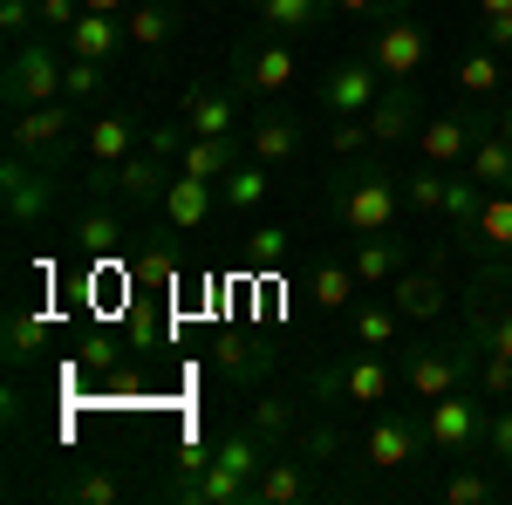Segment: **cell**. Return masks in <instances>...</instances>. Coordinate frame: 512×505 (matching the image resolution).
Returning <instances> with one entry per match:
<instances>
[{
  "mask_svg": "<svg viewBox=\"0 0 512 505\" xmlns=\"http://www.w3.org/2000/svg\"><path fill=\"white\" fill-rule=\"evenodd\" d=\"M328 212L349 239L369 233H390L396 212H403V178H390V164L369 151V157H342L335 185H328Z\"/></svg>",
  "mask_w": 512,
  "mask_h": 505,
  "instance_id": "1",
  "label": "cell"
},
{
  "mask_svg": "<svg viewBox=\"0 0 512 505\" xmlns=\"http://www.w3.org/2000/svg\"><path fill=\"white\" fill-rule=\"evenodd\" d=\"M396 355V376L403 389L417 396V403H437V396H451V389H472L478 376V335L472 328H458V335H437V342H417V349H390Z\"/></svg>",
  "mask_w": 512,
  "mask_h": 505,
  "instance_id": "2",
  "label": "cell"
},
{
  "mask_svg": "<svg viewBox=\"0 0 512 505\" xmlns=\"http://www.w3.org/2000/svg\"><path fill=\"white\" fill-rule=\"evenodd\" d=\"M396 362L390 349H349V355H328L315 376H308V389H315L321 410H376V403H390L396 396Z\"/></svg>",
  "mask_w": 512,
  "mask_h": 505,
  "instance_id": "3",
  "label": "cell"
},
{
  "mask_svg": "<svg viewBox=\"0 0 512 505\" xmlns=\"http://www.w3.org/2000/svg\"><path fill=\"white\" fill-rule=\"evenodd\" d=\"M62 82H69V41L62 35H28V41H14V55H7L0 103H7V110L62 103Z\"/></svg>",
  "mask_w": 512,
  "mask_h": 505,
  "instance_id": "4",
  "label": "cell"
},
{
  "mask_svg": "<svg viewBox=\"0 0 512 505\" xmlns=\"http://www.w3.org/2000/svg\"><path fill=\"white\" fill-rule=\"evenodd\" d=\"M82 117H89V110H76L69 96H62V103H35V110H7V151L62 171V164L82 151Z\"/></svg>",
  "mask_w": 512,
  "mask_h": 505,
  "instance_id": "5",
  "label": "cell"
},
{
  "mask_svg": "<svg viewBox=\"0 0 512 505\" xmlns=\"http://www.w3.org/2000/svg\"><path fill=\"white\" fill-rule=\"evenodd\" d=\"M55 205H62V171L55 164H35V157H21V151L0 157V212H7L14 233H35Z\"/></svg>",
  "mask_w": 512,
  "mask_h": 505,
  "instance_id": "6",
  "label": "cell"
},
{
  "mask_svg": "<svg viewBox=\"0 0 512 505\" xmlns=\"http://www.w3.org/2000/svg\"><path fill=\"white\" fill-rule=\"evenodd\" d=\"M294 76H301V55L287 48V35H267V28H260L253 41L233 48V89L246 103H274Z\"/></svg>",
  "mask_w": 512,
  "mask_h": 505,
  "instance_id": "7",
  "label": "cell"
},
{
  "mask_svg": "<svg viewBox=\"0 0 512 505\" xmlns=\"http://www.w3.org/2000/svg\"><path fill=\"white\" fill-rule=\"evenodd\" d=\"M369 62H376L383 82H417L424 62H431V28H424L410 7H390V14L376 21V35H369Z\"/></svg>",
  "mask_w": 512,
  "mask_h": 505,
  "instance_id": "8",
  "label": "cell"
},
{
  "mask_svg": "<svg viewBox=\"0 0 512 505\" xmlns=\"http://www.w3.org/2000/svg\"><path fill=\"white\" fill-rule=\"evenodd\" d=\"M171 178H178V164H164L158 151H130L123 164H96V192L103 198H117L123 212H164V192H171Z\"/></svg>",
  "mask_w": 512,
  "mask_h": 505,
  "instance_id": "9",
  "label": "cell"
},
{
  "mask_svg": "<svg viewBox=\"0 0 512 505\" xmlns=\"http://www.w3.org/2000/svg\"><path fill=\"white\" fill-rule=\"evenodd\" d=\"M424 437H431L437 458H472L485 444V396L478 389H451V396L424 403Z\"/></svg>",
  "mask_w": 512,
  "mask_h": 505,
  "instance_id": "10",
  "label": "cell"
},
{
  "mask_svg": "<svg viewBox=\"0 0 512 505\" xmlns=\"http://www.w3.org/2000/svg\"><path fill=\"white\" fill-rule=\"evenodd\" d=\"M390 82L376 76V62L369 55H349V62H335L328 76H315V110L328 123H355V117H369V103L383 96Z\"/></svg>",
  "mask_w": 512,
  "mask_h": 505,
  "instance_id": "11",
  "label": "cell"
},
{
  "mask_svg": "<svg viewBox=\"0 0 512 505\" xmlns=\"http://www.w3.org/2000/svg\"><path fill=\"white\" fill-rule=\"evenodd\" d=\"M431 437H424V410H383L376 424L362 430V458L376 471H403L410 458H424Z\"/></svg>",
  "mask_w": 512,
  "mask_h": 505,
  "instance_id": "12",
  "label": "cell"
},
{
  "mask_svg": "<svg viewBox=\"0 0 512 505\" xmlns=\"http://www.w3.org/2000/svg\"><path fill=\"white\" fill-rule=\"evenodd\" d=\"M212 362H219V376H226V383H233L239 396L267 389V383H274V369H280L274 342H267L260 328H233V335H219V349H212Z\"/></svg>",
  "mask_w": 512,
  "mask_h": 505,
  "instance_id": "13",
  "label": "cell"
},
{
  "mask_svg": "<svg viewBox=\"0 0 512 505\" xmlns=\"http://www.w3.org/2000/svg\"><path fill=\"white\" fill-rule=\"evenodd\" d=\"M451 246H465L472 267H499V260H512V192H506V185L485 192V205L472 212V226L451 239Z\"/></svg>",
  "mask_w": 512,
  "mask_h": 505,
  "instance_id": "14",
  "label": "cell"
},
{
  "mask_svg": "<svg viewBox=\"0 0 512 505\" xmlns=\"http://www.w3.org/2000/svg\"><path fill=\"white\" fill-rule=\"evenodd\" d=\"M185 123H192V137H246V96L233 82H192Z\"/></svg>",
  "mask_w": 512,
  "mask_h": 505,
  "instance_id": "15",
  "label": "cell"
},
{
  "mask_svg": "<svg viewBox=\"0 0 512 505\" xmlns=\"http://www.w3.org/2000/svg\"><path fill=\"white\" fill-rule=\"evenodd\" d=\"M130 151H144V117L137 110H89L82 117V157L89 164H123Z\"/></svg>",
  "mask_w": 512,
  "mask_h": 505,
  "instance_id": "16",
  "label": "cell"
},
{
  "mask_svg": "<svg viewBox=\"0 0 512 505\" xmlns=\"http://www.w3.org/2000/svg\"><path fill=\"white\" fill-rule=\"evenodd\" d=\"M301 499H315V458H301V451L287 444V451H274V458L260 465L253 505H301Z\"/></svg>",
  "mask_w": 512,
  "mask_h": 505,
  "instance_id": "17",
  "label": "cell"
},
{
  "mask_svg": "<svg viewBox=\"0 0 512 505\" xmlns=\"http://www.w3.org/2000/svg\"><path fill=\"white\" fill-rule=\"evenodd\" d=\"M383 294H390L396 314H403V321H417V328H424V321H437V314L451 308V287H444L437 260H424V267H403L390 287H383Z\"/></svg>",
  "mask_w": 512,
  "mask_h": 505,
  "instance_id": "18",
  "label": "cell"
},
{
  "mask_svg": "<svg viewBox=\"0 0 512 505\" xmlns=\"http://www.w3.org/2000/svg\"><path fill=\"white\" fill-rule=\"evenodd\" d=\"M164 499L178 505H253V478H239L226 465H205V471H178L164 485Z\"/></svg>",
  "mask_w": 512,
  "mask_h": 505,
  "instance_id": "19",
  "label": "cell"
},
{
  "mask_svg": "<svg viewBox=\"0 0 512 505\" xmlns=\"http://www.w3.org/2000/svg\"><path fill=\"white\" fill-rule=\"evenodd\" d=\"M362 123H369V144H376V151H390V144H403V137H417V130H424L417 89H410V82H390V89L369 103V117H362Z\"/></svg>",
  "mask_w": 512,
  "mask_h": 505,
  "instance_id": "20",
  "label": "cell"
},
{
  "mask_svg": "<svg viewBox=\"0 0 512 505\" xmlns=\"http://www.w3.org/2000/svg\"><path fill=\"white\" fill-rule=\"evenodd\" d=\"M301 137H308V123L294 117V110H253L246 117V151L260 157V164H287V157L301 151Z\"/></svg>",
  "mask_w": 512,
  "mask_h": 505,
  "instance_id": "21",
  "label": "cell"
},
{
  "mask_svg": "<svg viewBox=\"0 0 512 505\" xmlns=\"http://www.w3.org/2000/svg\"><path fill=\"white\" fill-rule=\"evenodd\" d=\"M472 137H478V123L472 110H444V117H424V130H417V151H424V164H465L472 157Z\"/></svg>",
  "mask_w": 512,
  "mask_h": 505,
  "instance_id": "22",
  "label": "cell"
},
{
  "mask_svg": "<svg viewBox=\"0 0 512 505\" xmlns=\"http://www.w3.org/2000/svg\"><path fill=\"white\" fill-rule=\"evenodd\" d=\"M349 267H355V280H362V294H383L396 273L410 267V253H403V239H396V233H369V239H355Z\"/></svg>",
  "mask_w": 512,
  "mask_h": 505,
  "instance_id": "23",
  "label": "cell"
},
{
  "mask_svg": "<svg viewBox=\"0 0 512 505\" xmlns=\"http://www.w3.org/2000/svg\"><path fill=\"white\" fill-rule=\"evenodd\" d=\"M212 205H219V185H205V178H192V171H178L171 178V192H164V226L171 233H198L205 219H212Z\"/></svg>",
  "mask_w": 512,
  "mask_h": 505,
  "instance_id": "24",
  "label": "cell"
},
{
  "mask_svg": "<svg viewBox=\"0 0 512 505\" xmlns=\"http://www.w3.org/2000/svg\"><path fill=\"white\" fill-rule=\"evenodd\" d=\"M267 198H274V164H260L253 151H246L233 171L219 178V205H226V212H239V219H246V212H260Z\"/></svg>",
  "mask_w": 512,
  "mask_h": 505,
  "instance_id": "25",
  "label": "cell"
},
{
  "mask_svg": "<svg viewBox=\"0 0 512 505\" xmlns=\"http://www.w3.org/2000/svg\"><path fill=\"white\" fill-rule=\"evenodd\" d=\"M239 424L253 430L267 451H287L294 437H301V417H294V403L287 396H274V389H253V403H246V417Z\"/></svg>",
  "mask_w": 512,
  "mask_h": 505,
  "instance_id": "26",
  "label": "cell"
},
{
  "mask_svg": "<svg viewBox=\"0 0 512 505\" xmlns=\"http://www.w3.org/2000/svg\"><path fill=\"white\" fill-rule=\"evenodd\" d=\"M123 239H130V233H123V205H117V198L89 205V212L76 219V253H82V260H117Z\"/></svg>",
  "mask_w": 512,
  "mask_h": 505,
  "instance_id": "27",
  "label": "cell"
},
{
  "mask_svg": "<svg viewBox=\"0 0 512 505\" xmlns=\"http://www.w3.org/2000/svg\"><path fill=\"white\" fill-rule=\"evenodd\" d=\"M123 35L137 55H164L171 41H178V7L171 0H137L130 14H123Z\"/></svg>",
  "mask_w": 512,
  "mask_h": 505,
  "instance_id": "28",
  "label": "cell"
},
{
  "mask_svg": "<svg viewBox=\"0 0 512 505\" xmlns=\"http://www.w3.org/2000/svg\"><path fill=\"white\" fill-rule=\"evenodd\" d=\"M62 41H69V55H89V62H117L123 48H130V35H123L117 14H82Z\"/></svg>",
  "mask_w": 512,
  "mask_h": 505,
  "instance_id": "29",
  "label": "cell"
},
{
  "mask_svg": "<svg viewBox=\"0 0 512 505\" xmlns=\"http://www.w3.org/2000/svg\"><path fill=\"white\" fill-rule=\"evenodd\" d=\"M239 157H246V137H192L185 157H178V171H192V178H205V185H219Z\"/></svg>",
  "mask_w": 512,
  "mask_h": 505,
  "instance_id": "30",
  "label": "cell"
},
{
  "mask_svg": "<svg viewBox=\"0 0 512 505\" xmlns=\"http://www.w3.org/2000/svg\"><path fill=\"white\" fill-rule=\"evenodd\" d=\"M458 89H465V103H499V89H506V55L478 41L472 55L458 62Z\"/></svg>",
  "mask_w": 512,
  "mask_h": 505,
  "instance_id": "31",
  "label": "cell"
},
{
  "mask_svg": "<svg viewBox=\"0 0 512 505\" xmlns=\"http://www.w3.org/2000/svg\"><path fill=\"white\" fill-rule=\"evenodd\" d=\"M465 171H472L485 192L512 185V137H499V130H478V137H472V157H465Z\"/></svg>",
  "mask_w": 512,
  "mask_h": 505,
  "instance_id": "32",
  "label": "cell"
},
{
  "mask_svg": "<svg viewBox=\"0 0 512 505\" xmlns=\"http://www.w3.org/2000/svg\"><path fill=\"white\" fill-rule=\"evenodd\" d=\"M308 294H315V308L342 314V308H355L362 280H355V267H349V260H315V273H308Z\"/></svg>",
  "mask_w": 512,
  "mask_h": 505,
  "instance_id": "33",
  "label": "cell"
},
{
  "mask_svg": "<svg viewBox=\"0 0 512 505\" xmlns=\"http://www.w3.org/2000/svg\"><path fill=\"white\" fill-rule=\"evenodd\" d=\"M349 328H355V342H362V349H396V335H403L410 321L396 314V301H390V294H383V301L369 294V301L355 308V321H349Z\"/></svg>",
  "mask_w": 512,
  "mask_h": 505,
  "instance_id": "34",
  "label": "cell"
},
{
  "mask_svg": "<svg viewBox=\"0 0 512 505\" xmlns=\"http://www.w3.org/2000/svg\"><path fill=\"white\" fill-rule=\"evenodd\" d=\"M321 14H328V0H253V21L267 35H308Z\"/></svg>",
  "mask_w": 512,
  "mask_h": 505,
  "instance_id": "35",
  "label": "cell"
},
{
  "mask_svg": "<svg viewBox=\"0 0 512 505\" xmlns=\"http://www.w3.org/2000/svg\"><path fill=\"white\" fill-rule=\"evenodd\" d=\"M239 260H246L253 273H280L287 260H294V233H287V226H260V233L239 239Z\"/></svg>",
  "mask_w": 512,
  "mask_h": 505,
  "instance_id": "36",
  "label": "cell"
},
{
  "mask_svg": "<svg viewBox=\"0 0 512 505\" xmlns=\"http://www.w3.org/2000/svg\"><path fill=\"white\" fill-rule=\"evenodd\" d=\"M478 205H485V185H478L472 171H451V185H444V212H437V219H444V233L458 239L465 226H472Z\"/></svg>",
  "mask_w": 512,
  "mask_h": 505,
  "instance_id": "37",
  "label": "cell"
},
{
  "mask_svg": "<svg viewBox=\"0 0 512 505\" xmlns=\"http://www.w3.org/2000/svg\"><path fill=\"white\" fill-rule=\"evenodd\" d=\"M62 96H69L76 110H96V103L110 96V62H89V55H69V82H62Z\"/></svg>",
  "mask_w": 512,
  "mask_h": 505,
  "instance_id": "38",
  "label": "cell"
},
{
  "mask_svg": "<svg viewBox=\"0 0 512 505\" xmlns=\"http://www.w3.org/2000/svg\"><path fill=\"white\" fill-rule=\"evenodd\" d=\"M41 349H48V321L28 314V308H14V314H7V362H14V369H28Z\"/></svg>",
  "mask_w": 512,
  "mask_h": 505,
  "instance_id": "39",
  "label": "cell"
},
{
  "mask_svg": "<svg viewBox=\"0 0 512 505\" xmlns=\"http://www.w3.org/2000/svg\"><path fill=\"white\" fill-rule=\"evenodd\" d=\"M444 185H451V171H444V164H417V171L403 178V205H410V212H424V219H437V212H444Z\"/></svg>",
  "mask_w": 512,
  "mask_h": 505,
  "instance_id": "40",
  "label": "cell"
},
{
  "mask_svg": "<svg viewBox=\"0 0 512 505\" xmlns=\"http://www.w3.org/2000/svg\"><path fill=\"white\" fill-rule=\"evenodd\" d=\"M342 444H349V437H342L335 417H315V424H301V437H294V451H301V458H315V465H335V458H342Z\"/></svg>",
  "mask_w": 512,
  "mask_h": 505,
  "instance_id": "41",
  "label": "cell"
},
{
  "mask_svg": "<svg viewBox=\"0 0 512 505\" xmlns=\"http://www.w3.org/2000/svg\"><path fill=\"white\" fill-rule=\"evenodd\" d=\"M472 389L485 396V403H512V355H478V376H472Z\"/></svg>",
  "mask_w": 512,
  "mask_h": 505,
  "instance_id": "42",
  "label": "cell"
},
{
  "mask_svg": "<svg viewBox=\"0 0 512 505\" xmlns=\"http://www.w3.org/2000/svg\"><path fill=\"white\" fill-rule=\"evenodd\" d=\"M437 499H451V505H492V499H499V485H492L485 471H451V478L437 485Z\"/></svg>",
  "mask_w": 512,
  "mask_h": 505,
  "instance_id": "43",
  "label": "cell"
},
{
  "mask_svg": "<svg viewBox=\"0 0 512 505\" xmlns=\"http://www.w3.org/2000/svg\"><path fill=\"white\" fill-rule=\"evenodd\" d=\"M478 41L512 55V0H478Z\"/></svg>",
  "mask_w": 512,
  "mask_h": 505,
  "instance_id": "44",
  "label": "cell"
},
{
  "mask_svg": "<svg viewBox=\"0 0 512 505\" xmlns=\"http://www.w3.org/2000/svg\"><path fill=\"white\" fill-rule=\"evenodd\" d=\"M130 273H137V287H178V253H171V246H151V253H137V260H130Z\"/></svg>",
  "mask_w": 512,
  "mask_h": 505,
  "instance_id": "45",
  "label": "cell"
},
{
  "mask_svg": "<svg viewBox=\"0 0 512 505\" xmlns=\"http://www.w3.org/2000/svg\"><path fill=\"white\" fill-rule=\"evenodd\" d=\"M62 499H82V505H117V499H123V485L110 478V471H82V478H69V485H62Z\"/></svg>",
  "mask_w": 512,
  "mask_h": 505,
  "instance_id": "46",
  "label": "cell"
},
{
  "mask_svg": "<svg viewBox=\"0 0 512 505\" xmlns=\"http://www.w3.org/2000/svg\"><path fill=\"white\" fill-rule=\"evenodd\" d=\"M485 458H499L512 471V403H492L485 410Z\"/></svg>",
  "mask_w": 512,
  "mask_h": 505,
  "instance_id": "47",
  "label": "cell"
},
{
  "mask_svg": "<svg viewBox=\"0 0 512 505\" xmlns=\"http://www.w3.org/2000/svg\"><path fill=\"white\" fill-rule=\"evenodd\" d=\"M185 144H192V123H185V117H178V123H151V130H144V151H158L164 164H178Z\"/></svg>",
  "mask_w": 512,
  "mask_h": 505,
  "instance_id": "48",
  "label": "cell"
},
{
  "mask_svg": "<svg viewBox=\"0 0 512 505\" xmlns=\"http://www.w3.org/2000/svg\"><path fill=\"white\" fill-rule=\"evenodd\" d=\"M76 362L89 369V376H117V369H123V342H117V335H89Z\"/></svg>",
  "mask_w": 512,
  "mask_h": 505,
  "instance_id": "49",
  "label": "cell"
},
{
  "mask_svg": "<svg viewBox=\"0 0 512 505\" xmlns=\"http://www.w3.org/2000/svg\"><path fill=\"white\" fill-rule=\"evenodd\" d=\"M82 14H89L82 0H35V21H41V35H69V28H76Z\"/></svg>",
  "mask_w": 512,
  "mask_h": 505,
  "instance_id": "50",
  "label": "cell"
},
{
  "mask_svg": "<svg viewBox=\"0 0 512 505\" xmlns=\"http://www.w3.org/2000/svg\"><path fill=\"white\" fill-rule=\"evenodd\" d=\"M41 21H35V0H0V35L7 41H28Z\"/></svg>",
  "mask_w": 512,
  "mask_h": 505,
  "instance_id": "51",
  "label": "cell"
},
{
  "mask_svg": "<svg viewBox=\"0 0 512 505\" xmlns=\"http://www.w3.org/2000/svg\"><path fill=\"white\" fill-rule=\"evenodd\" d=\"M130 342H137V349H164V321L137 308V314H130Z\"/></svg>",
  "mask_w": 512,
  "mask_h": 505,
  "instance_id": "52",
  "label": "cell"
},
{
  "mask_svg": "<svg viewBox=\"0 0 512 505\" xmlns=\"http://www.w3.org/2000/svg\"><path fill=\"white\" fill-rule=\"evenodd\" d=\"M335 14H369V21H383L390 7H410V0H328Z\"/></svg>",
  "mask_w": 512,
  "mask_h": 505,
  "instance_id": "53",
  "label": "cell"
},
{
  "mask_svg": "<svg viewBox=\"0 0 512 505\" xmlns=\"http://www.w3.org/2000/svg\"><path fill=\"white\" fill-rule=\"evenodd\" d=\"M82 7H89V14H117V21H123V14H130L137 0H82Z\"/></svg>",
  "mask_w": 512,
  "mask_h": 505,
  "instance_id": "54",
  "label": "cell"
},
{
  "mask_svg": "<svg viewBox=\"0 0 512 505\" xmlns=\"http://www.w3.org/2000/svg\"><path fill=\"white\" fill-rule=\"evenodd\" d=\"M492 130H499V137H512V96L499 103V117H492Z\"/></svg>",
  "mask_w": 512,
  "mask_h": 505,
  "instance_id": "55",
  "label": "cell"
},
{
  "mask_svg": "<svg viewBox=\"0 0 512 505\" xmlns=\"http://www.w3.org/2000/svg\"><path fill=\"white\" fill-rule=\"evenodd\" d=\"M506 192H512V185H506Z\"/></svg>",
  "mask_w": 512,
  "mask_h": 505,
  "instance_id": "56",
  "label": "cell"
}]
</instances>
